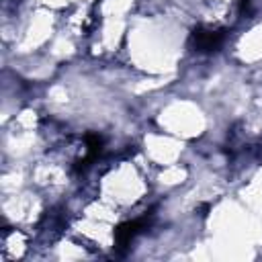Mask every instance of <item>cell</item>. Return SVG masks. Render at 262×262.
Masks as SVG:
<instances>
[{"instance_id":"obj_1","label":"cell","mask_w":262,"mask_h":262,"mask_svg":"<svg viewBox=\"0 0 262 262\" xmlns=\"http://www.w3.org/2000/svg\"><path fill=\"white\" fill-rule=\"evenodd\" d=\"M149 174L135 160H119L106 166L96 178V196L113 205L121 215L137 209L151 190Z\"/></svg>"},{"instance_id":"obj_2","label":"cell","mask_w":262,"mask_h":262,"mask_svg":"<svg viewBox=\"0 0 262 262\" xmlns=\"http://www.w3.org/2000/svg\"><path fill=\"white\" fill-rule=\"evenodd\" d=\"M158 129L182 139V141H194L205 137L209 131V117L205 108L192 100V98H168L160 104L156 115Z\"/></svg>"},{"instance_id":"obj_3","label":"cell","mask_w":262,"mask_h":262,"mask_svg":"<svg viewBox=\"0 0 262 262\" xmlns=\"http://www.w3.org/2000/svg\"><path fill=\"white\" fill-rule=\"evenodd\" d=\"M186 151V141L156 129L145 131L141 135V154L149 168H166L172 164H180Z\"/></svg>"},{"instance_id":"obj_4","label":"cell","mask_w":262,"mask_h":262,"mask_svg":"<svg viewBox=\"0 0 262 262\" xmlns=\"http://www.w3.org/2000/svg\"><path fill=\"white\" fill-rule=\"evenodd\" d=\"M233 57L250 68L262 66V18L250 23L233 41Z\"/></svg>"}]
</instances>
